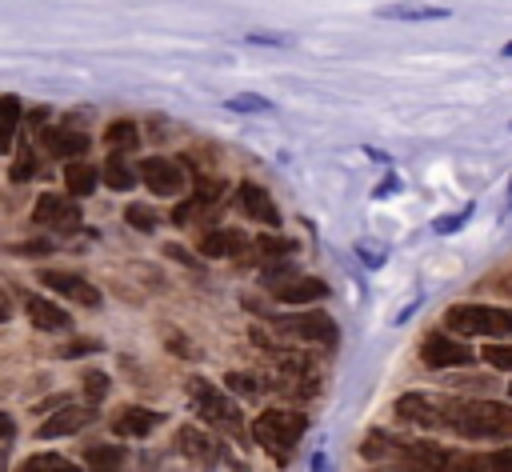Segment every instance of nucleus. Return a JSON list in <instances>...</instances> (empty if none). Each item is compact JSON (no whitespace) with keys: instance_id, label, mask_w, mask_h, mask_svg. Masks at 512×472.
I'll list each match as a JSON object with an SVG mask.
<instances>
[{"instance_id":"1","label":"nucleus","mask_w":512,"mask_h":472,"mask_svg":"<svg viewBox=\"0 0 512 472\" xmlns=\"http://www.w3.org/2000/svg\"><path fill=\"white\" fill-rule=\"evenodd\" d=\"M444 432H452L460 440H472V444H508L512 440V404L452 396Z\"/></svg>"},{"instance_id":"2","label":"nucleus","mask_w":512,"mask_h":472,"mask_svg":"<svg viewBox=\"0 0 512 472\" xmlns=\"http://www.w3.org/2000/svg\"><path fill=\"white\" fill-rule=\"evenodd\" d=\"M444 328L460 340H512V308L504 304H452Z\"/></svg>"},{"instance_id":"3","label":"nucleus","mask_w":512,"mask_h":472,"mask_svg":"<svg viewBox=\"0 0 512 472\" xmlns=\"http://www.w3.org/2000/svg\"><path fill=\"white\" fill-rule=\"evenodd\" d=\"M304 432H308V416H304L300 408H264V412L252 420L256 444H260L276 464H284V460L296 452V444H300Z\"/></svg>"},{"instance_id":"4","label":"nucleus","mask_w":512,"mask_h":472,"mask_svg":"<svg viewBox=\"0 0 512 472\" xmlns=\"http://www.w3.org/2000/svg\"><path fill=\"white\" fill-rule=\"evenodd\" d=\"M272 336L300 344V348H336L340 328L328 312L320 308H304V312H288V316H272Z\"/></svg>"},{"instance_id":"5","label":"nucleus","mask_w":512,"mask_h":472,"mask_svg":"<svg viewBox=\"0 0 512 472\" xmlns=\"http://www.w3.org/2000/svg\"><path fill=\"white\" fill-rule=\"evenodd\" d=\"M188 396H192L196 416L208 420L212 428H220V432H228V436H236V432L244 428V424H240V408H236L220 388H212L208 380L192 376V380H188Z\"/></svg>"},{"instance_id":"6","label":"nucleus","mask_w":512,"mask_h":472,"mask_svg":"<svg viewBox=\"0 0 512 472\" xmlns=\"http://www.w3.org/2000/svg\"><path fill=\"white\" fill-rule=\"evenodd\" d=\"M448 400H452V396L404 392V396H396L392 412H396V420L408 424V428H420V432H444V424H448Z\"/></svg>"},{"instance_id":"7","label":"nucleus","mask_w":512,"mask_h":472,"mask_svg":"<svg viewBox=\"0 0 512 472\" xmlns=\"http://www.w3.org/2000/svg\"><path fill=\"white\" fill-rule=\"evenodd\" d=\"M420 360L432 368V372H448V368H468L476 360V352L464 344V340H452L448 332H428L420 340Z\"/></svg>"},{"instance_id":"8","label":"nucleus","mask_w":512,"mask_h":472,"mask_svg":"<svg viewBox=\"0 0 512 472\" xmlns=\"http://www.w3.org/2000/svg\"><path fill=\"white\" fill-rule=\"evenodd\" d=\"M136 172H140V180L148 184V192H156V196H180L184 184H188L184 168H180L176 160H168V156H148V160H140Z\"/></svg>"},{"instance_id":"9","label":"nucleus","mask_w":512,"mask_h":472,"mask_svg":"<svg viewBox=\"0 0 512 472\" xmlns=\"http://www.w3.org/2000/svg\"><path fill=\"white\" fill-rule=\"evenodd\" d=\"M32 220L44 224V228H56V232H76L80 228V208L72 200H64L60 192H40V200L32 208Z\"/></svg>"},{"instance_id":"10","label":"nucleus","mask_w":512,"mask_h":472,"mask_svg":"<svg viewBox=\"0 0 512 472\" xmlns=\"http://www.w3.org/2000/svg\"><path fill=\"white\" fill-rule=\"evenodd\" d=\"M40 280H44V288H52L56 296H64V300H72V304L100 308V288H96V284H88V280H84V276H76V272H52V268H44V272H40Z\"/></svg>"},{"instance_id":"11","label":"nucleus","mask_w":512,"mask_h":472,"mask_svg":"<svg viewBox=\"0 0 512 472\" xmlns=\"http://www.w3.org/2000/svg\"><path fill=\"white\" fill-rule=\"evenodd\" d=\"M96 420V408L92 404H64V408H56L48 420H40V428H36V436L40 440H56V436H72V432H80V428H88Z\"/></svg>"},{"instance_id":"12","label":"nucleus","mask_w":512,"mask_h":472,"mask_svg":"<svg viewBox=\"0 0 512 472\" xmlns=\"http://www.w3.org/2000/svg\"><path fill=\"white\" fill-rule=\"evenodd\" d=\"M176 448H180V456H188V460H196V464H204V468H212V464H220V436H212V432H204V428H192V424H184L180 432H176Z\"/></svg>"},{"instance_id":"13","label":"nucleus","mask_w":512,"mask_h":472,"mask_svg":"<svg viewBox=\"0 0 512 472\" xmlns=\"http://www.w3.org/2000/svg\"><path fill=\"white\" fill-rule=\"evenodd\" d=\"M236 200H240V212H244L248 220L264 224V228H280V208L272 204V196H268L260 184L244 180V184L236 188Z\"/></svg>"},{"instance_id":"14","label":"nucleus","mask_w":512,"mask_h":472,"mask_svg":"<svg viewBox=\"0 0 512 472\" xmlns=\"http://www.w3.org/2000/svg\"><path fill=\"white\" fill-rule=\"evenodd\" d=\"M272 296L280 300V304H316V300H324L328 296V284L320 280V276H304V272H296V276H288V280H280L276 288H272Z\"/></svg>"},{"instance_id":"15","label":"nucleus","mask_w":512,"mask_h":472,"mask_svg":"<svg viewBox=\"0 0 512 472\" xmlns=\"http://www.w3.org/2000/svg\"><path fill=\"white\" fill-rule=\"evenodd\" d=\"M24 312H28L32 328H40V332H68L72 328V316L56 300H48V296H28Z\"/></svg>"},{"instance_id":"16","label":"nucleus","mask_w":512,"mask_h":472,"mask_svg":"<svg viewBox=\"0 0 512 472\" xmlns=\"http://www.w3.org/2000/svg\"><path fill=\"white\" fill-rule=\"evenodd\" d=\"M160 412H152V408H140V404H128L116 420H112V436H120V440H140V436H148L152 428H160Z\"/></svg>"},{"instance_id":"17","label":"nucleus","mask_w":512,"mask_h":472,"mask_svg":"<svg viewBox=\"0 0 512 472\" xmlns=\"http://www.w3.org/2000/svg\"><path fill=\"white\" fill-rule=\"evenodd\" d=\"M88 136L76 132V128H44V148L56 156V160H80L88 152Z\"/></svg>"},{"instance_id":"18","label":"nucleus","mask_w":512,"mask_h":472,"mask_svg":"<svg viewBox=\"0 0 512 472\" xmlns=\"http://www.w3.org/2000/svg\"><path fill=\"white\" fill-rule=\"evenodd\" d=\"M252 248V240L244 236V232H236V228H216V232H208L204 240H200V252L208 256V260H220V256H244Z\"/></svg>"},{"instance_id":"19","label":"nucleus","mask_w":512,"mask_h":472,"mask_svg":"<svg viewBox=\"0 0 512 472\" xmlns=\"http://www.w3.org/2000/svg\"><path fill=\"white\" fill-rule=\"evenodd\" d=\"M400 448H404L400 436L372 428V432L364 436V444H360V456H364L368 464H396V460H400Z\"/></svg>"},{"instance_id":"20","label":"nucleus","mask_w":512,"mask_h":472,"mask_svg":"<svg viewBox=\"0 0 512 472\" xmlns=\"http://www.w3.org/2000/svg\"><path fill=\"white\" fill-rule=\"evenodd\" d=\"M444 16H448L444 4H412V0H400V4L380 8V20H408V24H416V20H444Z\"/></svg>"},{"instance_id":"21","label":"nucleus","mask_w":512,"mask_h":472,"mask_svg":"<svg viewBox=\"0 0 512 472\" xmlns=\"http://www.w3.org/2000/svg\"><path fill=\"white\" fill-rule=\"evenodd\" d=\"M100 180H104L112 192H128V188L140 180V172L124 160V152H112V156L104 160V168H100Z\"/></svg>"},{"instance_id":"22","label":"nucleus","mask_w":512,"mask_h":472,"mask_svg":"<svg viewBox=\"0 0 512 472\" xmlns=\"http://www.w3.org/2000/svg\"><path fill=\"white\" fill-rule=\"evenodd\" d=\"M96 180H100V172L88 160H68L64 164V188L72 196H92L96 192Z\"/></svg>"},{"instance_id":"23","label":"nucleus","mask_w":512,"mask_h":472,"mask_svg":"<svg viewBox=\"0 0 512 472\" xmlns=\"http://www.w3.org/2000/svg\"><path fill=\"white\" fill-rule=\"evenodd\" d=\"M224 384H228L236 396H244V400H256V396L272 392V380H268L264 372H248V368H236V372H228V376H224Z\"/></svg>"},{"instance_id":"24","label":"nucleus","mask_w":512,"mask_h":472,"mask_svg":"<svg viewBox=\"0 0 512 472\" xmlns=\"http://www.w3.org/2000/svg\"><path fill=\"white\" fill-rule=\"evenodd\" d=\"M16 472H84V468H76L68 456H60V452H32Z\"/></svg>"},{"instance_id":"25","label":"nucleus","mask_w":512,"mask_h":472,"mask_svg":"<svg viewBox=\"0 0 512 472\" xmlns=\"http://www.w3.org/2000/svg\"><path fill=\"white\" fill-rule=\"evenodd\" d=\"M136 140H140V132H136L132 120H112V124L104 128V144H108L112 152H132Z\"/></svg>"},{"instance_id":"26","label":"nucleus","mask_w":512,"mask_h":472,"mask_svg":"<svg viewBox=\"0 0 512 472\" xmlns=\"http://www.w3.org/2000/svg\"><path fill=\"white\" fill-rule=\"evenodd\" d=\"M88 472H116L120 464H124V448L120 444H96V448H88Z\"/></svg>"},{"instance_id":"27","label":"nucleus","mask_w":512,"mask_h":472,"mask_svg":"<svg viewBox=\"0 0 512 472\" xmlns=\"http://www.w3.org/2000/svg\"><path fill=\"white\" fill-rule=\"evenodd\" d=\"M16 120H20V100L16 96H0V156L12 148Z\"/></svg>"},{"instance_id":"28","label":"nucleus","mask_w":512,"mask_h":472,"mask_svg":"<svg viewBox=\"0 0 512 472\" xmlns=\"http://www.w3.org/2000/svg\"><path fill=\"white\" fill-rule=\"evenodd\" d=\"M252 252L260 260H288L292 256V240H284V236H256L252 240Z\"/></svg>"},{"instance_id":"29","label":"nucleus","mask_w":512,"mask_h":472,"mask_svg":"<svg viewBox=\"0 0 512 472\" xmlns=\"http://www.w3.org/2000/svg\"><path fill=\"white\" fill-rule=\"evenodd\" d=\"M480 360H484L488 368H496V372H512V340H492V344H484Z\"/></svg>"},{"instance_id":"30","label":"nucleus","mask_w":512,"mask_h":472,"mask_svg":"<svg viewBox=\"0 0 512 472\" xmlns=\"http://www.w3.org/2000/svg\"><path fill=\"white\" fill-rule=\"evenodd\" d=\"M472 212H476V204H464L460 212H452V216H440V220L432 224V232H436V236H452V232H460V228L472 220Z\"/></svg>"},{"instance_id":"31","label":"nucleus","mask_w":512,"mask_h":472,"mask_svg":"<svg viewBox=\"0 0 512 472\" xmlns=\"http://www.w3.org/2000/svg\"><path fill=\"white\" fill-rule=\"evenodd\" d=\"M124 220H128L132 228H140V232H152V228L160 224V216H156L148 204H128V208H124Z\"/></svg>"},{"instance_id":"32","label":"nucleus","mask_w":512,"mask_h":472,"mask_svg":"<svg viewBox=\"0 0 512 472\" xmlns=\"http://www.w3.org/2000/svg\"><path fill=\"white\" fill-rule=\"evenodd\" d=\"M36 172H40V164H36V152H32V148H24V152L16 156V164H12V172H8V176H12L16 184H24V180H32Z\"/></svg>"},{"instance_id":"33","label":"nucleus","mask_w":512,"mask_h":472,"mask_svg":"<svg viewBox=\"0 0 512 472\" xmlns=\"http://www.w3.org/2000/svg\"><path fill=\"white\" fill-rule=\"evenodd\" d=\"M228 108L232 112H268L272 104L264 96H252V92H240V96H228Z\"/></svg>"},{"instance_id":"34","label":"nucleus","mask_w":512,"mask_h":472,"mask_svg":"<svg viewBox=\"0 0 512 472\" xmlns=\"http://www.w3.org/2000/svg\"><path fill=\"white\" fill-rule=\"evenodd\" d=\"M104 392H108V376L88 372V376H84V396H88V400H100Z\"/></svg>"},{"instance_id":"35","label":"nucleus","mask_w":512,"mask_h":472,"mask_svg":"<svg viewBox=\"0 0 512 472\" xmlns=\"http://www.w3.org/2000/svg\"><path fill=\"white\" fill-rule=\"evenodd\" d=\"M356 252H360V260H364L368 268H380V264H384V248H376V244H368V240H360Z\"/></svg>"},{"instance_id":"36","label":"nucleus","mask_w":512,"mask_h":472,"mask_svg":"<svg viewBox=\"0 0 512 472\" xmlns=\"http://www.w3.org/2000/svg\"><path fill=\"white\" fill-rule=\"evenodd\" d=\"M12 436H16V420H12L8 412H0V448H8Z\"/></svg>"},{"instance_id":"37","label":"nucleus","mask_w":512,"mask_h":472,"mask_svg":"<svg viewBox=\"0 0 512 472\" xmlns=\"http://www.w3.org/2000/svg\"><path fill=\"white\" fill-rule=\"evenodd\" d=\"M12 320V296H8V288L0 284V324H8Z\"/></svg>"},{"instance_id":"38","label":"nucleus","mask_w":512,"mask_h":472,"mask_svg":"<svg viewBox=\"0 0 512 472\" xmlns=\"http://www.w3.org/2000/svg\"><path fill=\"white\" fill-rule=\"evenodd\" d=\"M396 188H400V180H396V176H388L384 184H376V196H392Z\"/></svg>"},{"instance_id":"39","label":"nucleus","mask_w":512,"mask_h":472,"mask_svg":"<svg viewBox=\"0 0 512 472\" xmlns=\"http://www.w3.org/2000/svg\"><path fill=\"white\" fill-rule=\"evenodd\" d=\"M368 472H412V468H400V464H376V468H368Z\"/></svg>"},{"instance_id":"40","label":"nucleus","mask_w":512,"mask_h":472,"mask_svg":"<svg viewBox=\"0 0 512 472\" xmlns=\"http://www.w3.org/2000/svg\"><path fill=\"white\" fill-rule=\"evenodd\" d=\"M500 52H504V56H508V60H512V40H508V44H504V48H500Z\"/></svg>"},{"instance_id":"41","label":"nucleus","mask_w":512,"mask_h":472,"mask_svg":"<svg viewBox=\"0 0 512 472\" xmlns=\"http://www.w3.org/2000/svg\"><path fill=\"white\" fill-rule=\"evenodd\" d=\"M4 468H8V456H4V448H0V472H4Z\"/></svg>"},{"instance_id":"42","label":"nucleus","mask_w":512,"mask_h":472,"mask_svg":"<svg viewBox=\"0 0 512 472\" xmlns=\"http://www.w3.org/2000/svg\"><path fill=\"white\" fill-rule=\"evenodd\" d=\"M508 200H512V180H508Z\"/></svg>"},{"instance_id":"43","label":"nucleus","mask_w":512,"mask_h":472,"mask_svg":"<svg viewBox=\"0 0 512 472\" xmlns=\"http://www.w3.org/2000/svg\"><path fill=\"white\" fill-rule=\"evenodd\" d=\"M508 128H512V124H508Z\"/></svg>"}]
</instances>
